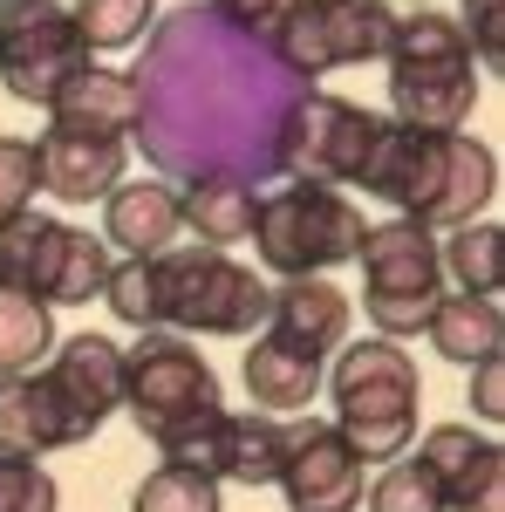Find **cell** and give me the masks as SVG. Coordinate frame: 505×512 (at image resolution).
<instances>
[{
  "mask_svg": "<svg viewBox=\"0 0 505 512\" xmlns=\"http://www.w3.org/2000/svg\"><path fill=\"white\" fill-rule=\"evenodd\" d=\"M273 287L239 267L226 246H171L157 253V308L171 335H260Z\"/></svg>",
  "mask_w": 505,
  "mask_h": 512,
  "instance_id": "obj_4",
  "label": "cell"
},
{
  "mask_svg": "<svg viewBox=\"0 0 505 512\" xmlns=\"http://www.w3.org/2000/svg\"><path fill=\"white\" fill-rule=\"evenodd\" d=\"M76 35L89 55H117V48H137L157 21V0H76Z\"/></svg>",
  "mask_w": 505,
  "mask_h": 512,
  "instance_id": "obj_26",
  "label": "cell"
},
{
  "mask_svg": "<svg viewBox=\"0 0 505 512\" xmlns=\"http://www.w3.org/2000/svg\"><path fill=\"white\" fill-rule=\"evenodd\" d=\"M89 69V48L76 35V14L55 0H0V82L14 103L48 110L62 82Z\"/></svg>",
  "mask_w": 505,
  "mask_h": 512,
  "instance_id": "obj_11",
  "label": "cell"
},
{
  "mask_svg": "<svg viewBox=\"0 0 505 512\" xmlns=\"http://www.w3.org/2000/svg\"><path fill=\"white\" fill-rule=\"evenodd\" d=\"M417 458L444 485V512H505V451L471 424H430Z\"/></svg>",
  "mask_w": 505,
  "mask_h": 512,
  "instance_id": "obj_15",
  "label": "cell"
},
{
  "mask_svg": "<svg viewBox=\"0 0 505 512\" xmlns=\"http://www.w3.org/2000/svg\"><path fill=\"white\" fill-rule=\"evenodd\" d=\"M55 349V321L41 301L28 294H7L0 287V376H35Z\"/></svg>",
  "mask_w": 505,
  "mask_h": 512,
  "instance_id": "obj_25",
  "label": "cell"
},
{
  "mask_svg": "<svg viewBox=\"0 0 505 512\" xmlns=\"http://www.w3.org/2000/svg\"><path fill=\"white\" fill-rule=\"evenodd\" d=\"M41 158V192L62 205H96L123 185V144L117 137H82V130H48L35 144Z\"/></svg>",
  "mask_w": 505,
  "mask_h": 512,
  "instance_id": "obj_18",
  "label": "cell"
},
{
  "mask_svg": "<svg viewBox=\"0 0 505 512\" xmlns=\"http://www.w3.org/2000/svg\"><path fill=\"white\" fill-rule=\"evenodd\" d=\"M48 130H82V137H117L123 144V130H144V76H123V69H96L89 62L48 103Z\"/></svg>",
  "mask_w": 505,
  "mask_h": 512,
  "instance_id": "obj_16",
  "label": "cell"
},
{
  "mask_svg": "<svg viewBox=\"0 0 505 512\" xmlns=\"http://www.w3.org/2000/svg\"><path fill=\"white\" fill-rule=\"evenodd\" d=\"M41 376H48V390H55V403H62L76 444H89V437L103 431V417L123 410V349L110 342V335H96V328L55 342Z\"/></svg>",
  "mask_w": 505,
  "mask_h": 512,
  "instance_id": "obj_14",
  "label": "cell"
},
{
  "mask_svg": "<svg viewBox=\"0 0 505 512\" xmlns=\"http://www.w3.org/2000/svg\"><path fill=\"white\" fill-rule=\"evenodd\" d=\"M178 212L198 233V246H239V239H253L260 192L233 171H205V178H192V192H178Z\"/></svg>",
  "mask_w": 505,
  "mask_h": 512,
  "instance_id": "obj_22",
  "label": "cell"
},
{
  "mask_svg": "<svg viewBox=\"0 0 505 512\" xmlns=\"http://www.w3.org/2000/svg\"><path fill=\"white\" fill-rule=\"evenodd\" d=\"M123 410L137 417V431L157 451H171L178 437H192L198 424H212L226 410L219 396V369L171 328H151L137 349H123Z\"/></svg>",
  "mask_w": 505,
  "mask_h": 512,
  "instance_id": "obj_3",
  "label": "cell"
},
{
  "mask_svg": "<svg viewBox=\"0 0 505 512\" xmlns=\"http://www.w3.org/2000/svg\"><path fill=\"white\" fill-rule=\"evenodd\" d=\"M185 233V212H178V192L171 185H117L103 198V246H123V260H157L171 253Z\"/></svg>",
  "mask_w": 505,
  "mask_h": 512,
  "instance_id": "obj_19",
  "label": "cell"
},
{
  "mask_svg": "<svg viewBox=\"0 0 505 512\" xmlns=\"http://www.w3.org/2000/svg\"><path fill=\"white\" fill-rule=\"evenodd\" d=\"M376 130L383 117L376 110H362L349 96H335V89H301L280 123H273V171H287L294 185H355V171L369 158V144H376Z\"/></svg>",
  "mask_w": 505,
  "mask_h": 512,
  "instance_id": "obj_9",
  "label": "cell"
},
{
  "mask_svg": "<svg viewBox=\"0 0 505 512\" xmlns=\"http://www.w3.org/2000/svg\"><path fill=\"white\" fill-rule=\"evenodd\" d=\"M499 246L505 233L492 219H471V226H451L437 239V267L458 280V294H499Z\"/></svg>",
  "mask_w": 505,
  "mask_h": 512,
  "instance_id": "obj_24",
  "label": "cell"
},
{
  "mask_svg": "<svg viewBox=\"0 0 505 512\" xmlns=\"http://www.w3.org/2000/svg\"><path fill=\"white\" fill-rule=\"evenodd\" d=\"M389 123L403 130H465L478 103V62L451 14L417 7L389 28Z\"/></svg>",
  "mask_w": 505,
  "mask_h": 512,
  "instance_id": "obj_1",
  "label": "cell"
},
{
  "mask_svg": "<svg viewBox=\"0 0 505 512\" xmlns=\"http://www.w3.org/2000/svg\"><path fill=\"white\" fill-rule=\"evenodd\" d=\"M471 410H478V424H505V355L471 362Z\"/></svg>",
  "mask_w": 505,
  "mask_h": 512,
  "instance_id": "obj_33",
  "label": "cell"
},
{
  "mask_svg": "<svg viewBox=\"0 0 505 512\" xmlns=\"http://www.w3.org/2000/svg\"><path fill=\"white\" fill-rule=\"evenodd\" d=\"M280 451H287V417L267 410H219L212 424H198L192 437H178L164 451V465H192V472L219 478V485H246L260 492L280 478Z\"/></svg>",
  "mask_w": 505,
  "mask_h": 512,
  "instance_id": "obj_12",
  "label": "cell"
},
{
  "mask_svg": "<svg viewBox=\"0 0 505 512\" xmlns=\"http://www.w3.org/2000/svg\"><path fill=\"white\" fill-rule=\"evenodd\" d=\"M417 7H430V0H417Z\"/></svg>",
  "mask_w": 505,
  "mask_h": 512,
  "instance_id": "obj_34",
  "label": "cell"
},
{
  "mask_svg": "<svg viewBox=\"0 0 505 512\" xmlns=\"http://www.w3.org/2000/svg\"><path fill=\"white\" fill-rule=\"evenodd\" d=\"M130 512H226V499H219V478L192 472V465H157L130 492Z\"/></svg>",
  "mask_w": 505,
  "mask_h": 512,
  "instance_id": "obj_27",
  "label": "cell"
},
{
  "mask_svg": "<svg viewBox=\"0 0 505 512\" xmlns=\"http://www.w3.org/2000/svg\"><path fill=\"white\" fill-rule=\"evenodd\" d=\"M465 41L478 69H505V0H465Z\"/></svg>",
  "mask_w": 505,
  "mask_h": 512,
  "instance_id": "obj_32",
  "label": "cell"
},
{
  "mask_svg": "<svg viewBox=\"0 0 505 512\" xmlns=\"http://www.w3.org/2000/svg\"><path fill=\"white\" fill-rule=\"evenodd\" d=\"M362 308H369V328L383 342H403V335H424L430 308L444 294V267H437V233L417 226V219H383V226H362Z\"/></svg>",
  "mask_w": 505,
  "mask_h": 512,
  "instance_id": "obj_8",
  "label": "cell"
},
{
  "mask_svg": "<svg viewBox=\"0 0 505 512\" xmlns=\"http://www.w3.org/2000/svg\"><path fill=\"white\" fill-rule=\"evenodd\" d=\"M301 7H308V0H212V21H226V28H239V35H253L267 48L273 28H287Z\"/></svg>",
  "mask_w": 505,
  "mask_h": 512,
  "instance_id": "obj_31",
  "label": "cell"
},
{
  "mask_svg": "<svg viewBox=\"0 0 505 512\" xmlns=\"http://www.w3.org/2000/svg\"><path fill=\"white\" fill-rule=\"evenodd\" d=\"M355 246H362V212H355L349 192H335V185H280V192H260L253 253H260L267 274L321 280L328 267L355 260Z\"/></svg>",
  "mask_w": 505,
  "mask_h": 512,
  "instance_id": "obj_5",
  "label": "cell"
},
{
  "mask_svg": "<svg viewBox=\"0 0 505 512\" xmlns=\"http://www.w3.org/2000/svg\"><path fill=\"white\" fill-rule=\"evenodd\" d=\"M369 512H444V485L430 478L424 458H389L369 478Z\"/></svg>",
  "mask_w": 505,
  "mask_h": 512,
  "instance_id": "obj_28",
  "label": "cell"
},
{
  "mask_svg": "<svg viewBox=\"0 0 505 512\" xmlns=\"http://www.w3.org/2000/svg\"><path fill=\"white\" fill-rule=\"evenodd\" d=\"M362 458L328 417H287V451H280V492L287 512H355L362 506Z\"/></svg>",
  "mask_w": 505,
  "mask_h": 512,
  "instance_id": "obj_13",
  "label": "cell"
},
{
  "mask_svg": "<svg viewBox=\"0 0 505 512\" xmlns=\"http://www.w3.org/2000/svg\"><path fill=\"white\" fill-rule=\"evenodd\" d=\"M41 192V158H35V137H0V226L35 212Z\"/></svg>",
  "mask_w": 505,
  "mask_h": 512,
  "instance_id": "obj_29",
  "label": "cell"
},
{
  "mask_svg": "<svg viewBox=\"0 0 505 512\" xmlns=\"http://www.w3.org/2000/svg\"><path fill=\"white\" fill-rule=\"evenodd\" d=\"M239 376H246V396L267 417H308V403L321 396V362L287 349V342H273V335H246Z\"/></svg>",
  "mask_w": 505,
  "mask_h": 512,
  "instance_id": "obj_21",
  "label": "cell"
},
{
  "mask_svg": "<svg viewBox=\"0 0 505 512\" xmlns=\"http://www.w3.org/2000/svg\"><path fill=\"white\" fill-rule=\"evenodd\" d=\"M328 396H335V431L362 465H389V458L410 451L417 403H424V376H417L410 349H396L383 335L342 349L335 376H328Z\"/></svg>",
  "mask_w": 505,
  "mask_h": 512,
  "instance_id": "obj_2",
  "label": "cell"
},
{
  "mask_svg": "<svg viewBox=\"0 0 505 512\" xmlns=\"http://www.w3.org/2000/svg\"><path fill=\"white\" fill-rule=\"evenodd\" d=\"M62 444H76V431L48 390V376L41 369L35 376H0V458H48Z\"/></svg>",
  "mask_w": 505,
  "mask_h": 512,
  "instance_id": "obj_20",
  "label": "cell"
},
{
  "mask_svg": "<svg viewBox=\"0 0 505 512\" xmlns=\"http://www.w3.org/2000/svg\"><path fill=\"white\" fill-rule=\"evenodd\" d=\"M430 349L444 355V362H485V355L505 349V315L492 294H437V308L424 321Z\"/></svg>",
  "mask_w": 505,
  "mask_h": 512,
  "instance_id": "obj_23",
  "label": "cell"
},
{
  "mask_svg": "<svg viewBox=\"0 0 505 512\" xmlns=\"http://www.w3.org/2000/svg\"><path fill=\"white\" fill-rule=\"evenodd\" d=\"M260 335H273V342H287V349H301V355L321 362L328 349L349 342V294L328 287V280H280L273 301H267Z\"/></svg>",
  "mask_w": 505,
  "mask_h": 512,
  "instance_id": "obj_17",
  "label": "cell"
},
{
  "mask_svg": "<svg viewBox=\"0 0 505 512\" xmlns=\"http://www.w3.org/2000/svg\"><path fill=\"white\" fill-rule=\"evenodd\" d=\"M110 267H117L110 246L76 233V226H62V219L21 212V219L0 226V287H7V294H28V301H41V308L103 301Z\"/></svg>",
  "mask_w": 505,
  "mask_h": 512,
  "instance_id": "obj_7",
  "label": "cell"
},
{
  "mask_svg": "<svg viewBox=\"0 0 505 512\" xmlns=\"http://www.w3.org/2000/svg\"><path fill=\"white\" fill-rule=\"evenodd\" d=\"M499 198V151L478 144L471 130H410V158L396 178V219H417L430 233H451L485 219Z\"/></svg>",
  "mask_w": 505,
  "mask_h": 512,
  "instance_id": "obj_6",
  "label": "cell"
},
{
  "mask_svg": "<svg viewBox=\"0 0 505 512\" xmlns=\"http://www.w3.org/2000/svg\"><path fill=\"white\" fill-rule=\"evenodd\" d=\"M62 485L41 472V458H0V512H55Z\"/></svg>",
  "mask_w": 505,
  "mask_h": 512,
  "instance_id": "obj_30",
  "label": "cell"
},
{
  "mask_svg": "<svg viewBox=\"0 0 505 512\" xmlns=\"http://www.w3.org/2000/svg\"><path fill=\"white\" fill-rule=\"evenodd\" d=\"M396 7L389 0H308L287 28H273L267 55L287 76H328V69H355V62H383Z\"/></svg>",
  "mask_w": 505,
  "mask_h": 512,
  "instance_id": "obj_10",
  "label": "cell"
}]
</instances>
